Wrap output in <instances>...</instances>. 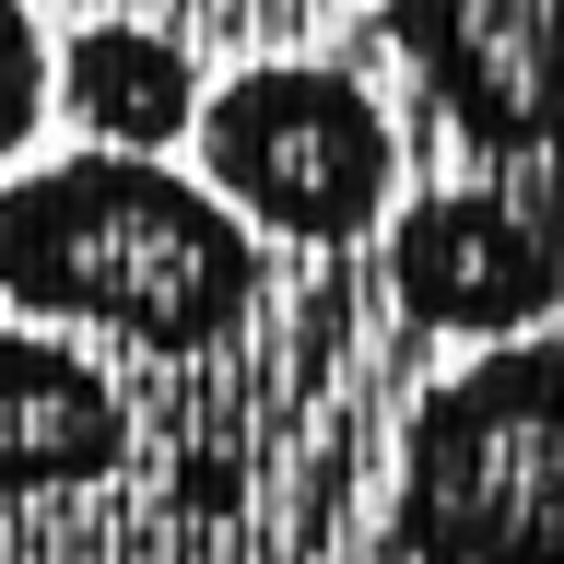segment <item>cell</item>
Instances as JSON below:
<instances>
[{"label": "cell", "mask_w": 564, "mask_h": 564, "mask_svg": "<svg viewBox=\"0 0 564 564\" xmlns=\"http://www.w3.org/2000/svg\"><path fill=\"white\" fill-rule=\"evenodd\" d=\"M388 282H400V317L494 352L541 329V306L564 294V247L518 188H423L388 236Z\"/></svg>", "instance_id": "5"}, {"label": "cell", "mask_w": 564, "mask_h": 564, "mask_svg": "<svg viewBox=\"0 0 564 564\" xmlns=\"http://www.w3.org/2000/svg\"><path fill=\"white\" fill-rule=\"evenodd\" d=\"M47 95H70V118L95 130V153H153L165 165V141L200 130V70L153 24H83L47 59Z\"/></svg>", "instance_id": "7"}, {"label": "cell", "mask_w": 564, "mask_h": 564, "mask_svg": "<svg viewBox=\"0 0 564 564\" xmlns=\"http://www.w3.org/2000/svg\"><path fill=\"white\" fill-rule=\"evenodd\" d=\"M388 35L470 153L564 165V0H388Z\"/></svg>", "instance_id": "4"}, {"label": "cell", "mask_w": 564, "mask_h": 564, "mask_svg": "<svg viewBox=\"0 0 564 564\" xmlns=\"http://www.w3.org/2000/svg\"><path fill=\"white\" fill-rule=\"evenodd\" d=\"M130 458V400L59 329H0V494H70Z\"/></svg>", "instance_id": "6"}, {"label": "cell", "mask_w": 564, "mask_h": 564, "mask_svg": "<svg viewBox=\"0 0 564 564\" xmlns=\"http://www.w3.org/2000/svg\"><path fill=\"white\" fill-rule=\"evenodd\" d=\"M400 541L423 564H564V329L494 341L412 412Z\"/></svg>", "instance_id": "2"}, {"label": "cell", "mask_w": 564, "mask_h": 564, "mask_svg": "<svg viewBox=\"0 0 564 564\" xmlns=\"http://www.w3.org/2000/svg\"><path fill=\"white\" fill-rule=\"evenodd\" d=\"M200 188L236 212L247 236L271 224L294 247H352L377 236L400 200V130L352 70H306V59H259L236 83L200 95Z\"/></svg>", "instance_id": "3"}, {"label": "cell", "mask_w": 564, "mask_h": 564, "mask_svg": "<svg viewBox=\"0 0 564 564\" xmlns=\"http://www.w3.org/2000/svg\"><path fill=\"white\" fill-rule=\"evenodd\" d=\"M35 118H47V35L24 0H0V165L35 141Z\"/></svg>", "instance_id": "8"}, {"label": "cell", "mask_w": 564, "mask_h": 564, "mask_svg": "<svg viewBox=\"0 0 564 564\" xmlns=\"http://www.w3.org/2000/svg\"><path fill=\"white\" fill-rule=\"evenodd\" d=\"M0 294L141 352H212L259 306V236L153 153H59L0 176Z\"/></svg>", "instance_id": "1"}]
</instances>
